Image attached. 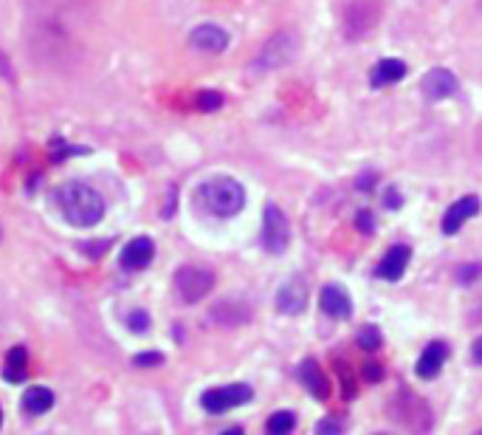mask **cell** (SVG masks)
I'll return each instance as SVG.
<instances>
[{
    "label": "cell",
    "instance_id": "32",
    "mask_svg": "<svg viewBox=\"0 0 482 435\" xmlns=\"http://www.w3.org/2000/svg\"><path fill=\"white\" fill-rule=\"evenodd\" d=\"M111 246V240H102V243H85V246H82V249H85V255H91V258H99L102 252H99V249H108Z\"/></svg>",
    "mask_w": 482,
    "mask_h": 435
},
{
    "label": "cell",
    "instance_id": "11",
    "mask_svg": "<svg viewBox=\"0 0 482 435\" xmlns=\"http://www.w3.org/2000/svg\"><path fill=\"white\" fill-rule=\"evenodd\" d=\"M421 91L432 99V102H440V99H449L460 91V79L449 71V68H432L424 82H421Z\"/></svg>",
    "mask_w": 482,
    "mask_h": 435
},
{
    "label": "cell",
    "instance_id": "3",
    "mask_svg": "<svg viewBox=\"0 0 482 435\" xmlns=\"http://www.w3.org/2000/svg\"><path fill=\"white\" fill-rule=\"evenodd\" d=\"M198 198L206 210L218 218H235L245 206L243 184L232 176H215V178L203 181L201 190H198Z\"/></svg>",
    "mask_w": 482,
    "mask_h": 435
},
{
    "label": "cell",
    "instance_id": "5",
    "mask_svg": "<svg viewBox=\"0 0 482 435\" xmlns=\"http://www.w3.org/2000/svg\"><path fill=\"white\" fill-rule=\"evenodd\" d=\"M381 20V4L379 0H347L344 17H342V34L355 43V40L367 37Z\"/></svg>",
    "mask_w": 482,
    "mask_h": 435
},
{
    "label": "cell",
    "instance_id": "28",
    "mask_svg": "<svg viewBox=\"0 0 482 435\" xmlns=\"http://www.w3.org/2000/svg\"><path fill=\"white\" fill-rule=\"evenodd\" d=\"M161 362H164V354H158V350H150V354L133 357V365H136V367H158Z\"/></svg>",
    "mask_w": 482,
    "mask_h": 435
},
{
    "label": "cell",
    "instance_id": "1",
    "mask_svg": "<svg viewBox=\"0 0 482 435\" xmlns=\"http://www.w3.org/2000/svg\"><path fill=\"white\" fill-rule=\"evenodd\" d=\"M94 0H26L29 6V49L40 66L68 68L76 57L71 14L85 12Z\"/></svg>",
    "mask_w": 482,
    "mask_h": 435
},
{
    "label": "cell",
    "instance_id": "16",
    "mask_svg": "<svg viewBox=\"0 0 482 435\" xmlns=\"http://www.w3.org/2000/svg\"><path fill=\"white\" fill-rule=\"evenodd\" d=\"M446 359H449V345L446 342H429L424 348L421 359H417V365H415L417 376H421V379H434L437 373L443 370Z\"/></svg>",
    "mask_w": 482,
    "mask_h": 435
},
{
    "label": "cell",
    "instance_id": "2",
    "mask_svg": "<svg viewBox=\"0 0 482 435\" xmlns=\"http://www.w3.org/2000/svg\"><path fill=\"white\" fill-rule=\"evenodd\" d=\"M54 204L59 215L66 218L71 226H79V230H91V226L102 223L104 218V198L99 190H94L91 184L82 181H68L54 190Z\"/></svg>",
    "mask_w": 482,
    "mask_h": 435
},
{
    "label": "cell",
    "instance_id": "22",
    "mask_svg": "<svg viewBox=\"0 0 482 435\" xmlns=\"http://www.w3.org/2000/svg\"><path fill=\"white\" fill-rule=\"evenodd\" d=\"M26 362H29V350L23 345H17L9 350V357H6V370H4V376L9 382H20V379H26Z\"/></svg>",
    "mask_w": 482,
    "mask_h": 435
},
{
    "label": "cell",
    "instance_id": "13",
    "mask_svg": "<svg viewBox=\"0 0 482 435\" xmlns=\"http://www.w3.org/2000/svg\"><path fill=\"white\" fill-rule=\"evenodd\" d=\"M305 305H308V285L299 277L288 280L277 292V311H280V314L297 317V314H302V311H305Z\"/></svg>",
    "mask_w": 482,
    "mask_h": 435
},
{
    "label": "cell",
    "instance_id": "19",
    "mask_svg": "<svg viewBox=\"0 0 482 435\" xmlns=\"http://www.w3.org/2000/svg\"><path fill=\"white\" fill-rule=\"evenodd\" d=\"M299 379L302 385L310 390V396H317V399H327V379H325V370L319 367L317 359H305L299 365Z\"/></svg>",
    "mask_w": 482,
    "mask_h": 435
},
{
    "label": "cell",
    "instance_id": "21",
    "mask_svg": "<svg viewBox=\"0 0 482 435\" xmlns=\"http://www.w3.org/2000/svg\"><path fill=\"white\" fill-rule=\"evenodd\" d=\"M248 317H251V311L240 303H220L212 308V320L218 325H243L248 322Z\"/></svg>",
    "mask_w": 482,
    "mask_h": 435
},
{
    "label": "cell",
    "instance_id": "30",
    "mask_svg": "<svg viewBox=\"0 0 482 435\" xmlns=\"http://www.w3.org/2000/svg\"><path fill=\"white\" fill-rule=\"evenodd\" d=\"M372 226H375V218L364 210V213H359V230L364 232V235H372Z\"/></svg>",
    "mask_w": 482,
    "mask_h": 435
},
{
    "label": "cell",
    "instance_id": "6",
    "mask_svg": "<svg viewBox=\"0 0 482 435\" xmlns=\"http://www.w3.org/2000/svg\"><path fill=\"white\" fill-rule=\"evenodd\" d=\"M254 399V390L248 385H223V387H212L201 396V407L212 416H223V412L243 407Z\"/></svg>",
    "mask_w": 482,
    "mask_h": 435
},
{
    "label": "cell",
    "instance_id": "34",
    "mask_svg": "<svg viewBox=\"0 0 482 435\" xmlns=\"http://www.w3.org/2000/svg\"><path fill=\"white\" fill-rule=\"evenodd\" d=\"M471 357H474V362H479V365H482V337L474 342V348H471Z\"/></svg>",
    "mask_w": 482,
    "mask_h": 435
},
{
    "label": "cell",
    "instance_id": "24",
    "mask_svg": "<svg viewBox=\"0 0 482 435\" xmlns=\"http://www.w3.org/2000/svg\"><path fill=\"white\" fill-rule=\"evenodd\" d=\"M355 342H359V348H364V350H379L384 340H381V331L375 325H364L359 331V337H355Z\"/></svg>",
    "mask_w": 482,
    "mask_h": 435
},
{
    "label": "cell",
    "instance_id": "23",
    "mask_svg": "<svg viewBox=\"0 0 482 435\" xmlns=\"http://www.w3.org/2000/svg\"><path fill=\"white\" fill-rule=\"evenodd\" d=\"M293 427H297V416H293L290 410H280V412H274V416H268V421H265V430L274 432V435L293 432Z\"/></svg>",
    "mask_w": 482,
    "mask_h": 435
},
{
    "label": "cell",
    "instance_id": "26",
    "mask_svg": "<svg viewBox=\"0 0 482 435\" xmlns=\"http://www.w3.org/2000/svg\"><path fill=\"white\" fill-rule=\"evenodd\" d=\"M223 105V94L218 91H201L198 94V108L201 111H218Z\"/></svg>",
    "mask_w": 482,
    "mask_h": 435
},
{
    "label": "cell",
    "instance_id": "33",
    "mask_svg": "<svg viewBox=\"0 0 482 435\" xmlns=\"http://www.w3.org/2000/svg\"><path fill=\"white\" fill-rule=\"evenodd\" d=\"M364 373H367V379H372V382H379V379L384 376L379 365H367V367H364Z\"/></svg>",
    "mask_w": 482,
    "mask_h": 435
},
{
    "label": "cell",
    "instance_id": "29",
    "mask_svg": "<svg viewBox=\"0 0 482 435\" xmlns=\"http://www.w3.org/2000/svg\"><path fill=\"white\" fill-rule=\"evenodd\" d=\"M317 432H327V435H339L342 432V424L339 421H333V419H322L317 424Z\"/></svg>",
    "mask_w": 482,
    "mask_h": 435
},
{
    "label": "cell",
    "instance_id": "12",
    "mask_svg": "<svg viewBox=\"0 0 482 435\" xmlns=\"http://www.w3.org/2000/svg\"><path fill=\"white\" fill-rule=\"evenodd\" d=\"M409 260H412V249H409L406 243L389 246V249H387V255H384L381 263H379V268H375V275H379L381 280L395 283V280H401V277H404Z\"/></svg>",
    "mask_w": 482,
    "mask_h": 435
},
{
    "label": "cell",
    "instance_id": "18",
    "mask_svg": "<svg viewBox=\"0 0 482 435\" xmlns=\"http://www.w3.org/2000/svg\"><path fill=\"white\" fill-rule=\"evenodd\" d=\"M401 396H404L406 407H401V402H392L389 410H406V412H395V419L404 421L406 427H415V430H429L432 424H426L424 419H417V412H429V407L424 404V399L412 396V393H406V390L401 393Z\"/></svg>",
    "mask_w": 482,
    "mask_h": 435
},
{
    "label": "cell",
    "instance_id": "35",
    "mask_svg": "<svg viewBox=\"0 0 482 435\" xmlns=\"http://www.w3.org/2000/svg\"><path fill=\"white\" fill-rule=\"evenodd\" d=\"M0 427H4V410H0Z\"/></svg>",
    "mask_w": 482,
    "mask_h": 435
},
{
    "label": "cell",
    "instance_id": "10",
    "mask_svg": "<svg viewBox=\"0 0 482 435\" xmlns=\"http://www.w3.org/2000/svg\"><path fill=\"white\" fill-rule=\"evenodd\" d=\"M153 258H156V243L141 235L121 249L119 263H121V268H128V272H141V268L153 263Z\"/></svg>",
    "mask_w": 482,
    "mask_h": 435
},
{
    "label": "cell",
    "instance_id": "4",
    "mask_svg": "<svg viewBox=\"0 0 482 435\" xmlns=\"http://www.w3.org/2000/svg\"><path fill=\"white\" fill-rule=\"evenodd\" d=\"M299 49H302V40H299L297 32H290V29L277 32L274 37H268L263 43L260 54L254 57V62H251V68H254L257 74L280 71V68L290 66V62L297 59Z\"/></svg>",
    "mask_w": 482,
    "mask_h": 435
},
{
    "label": "cell",
    "instance_id": "25",
    "mask_svg": "<svg viewBox=\"0 0 482 435\" xmlns=\"http://www.w3.org/2000/svg\"><path fill=\"white\" fill-rule=\"evenodd\" d=\"M128 328L133 331V334H144L147 328H150V314H147L144 308H136L128 314Z\"/></svg>",
    "mask_w": 482,
    "mask_h": 435
},
{
    "label": "cell",
    "instance_id": "27",
    "mask_svg": "<svg viewBox=\"0 0 482 435\" xmlns=\"http://www.w3.org/2000/svg\"><path fill=\"white\" fill-rule=\"evenodd\" d=\"M479 275H482V266H479V263H469V266H460V268H457V280L463 283V285L474 283Z\"/></svg>",
    "mask_w": 482,
    "mask_h": 435
},
{
    "label": "cell",
    "instance_id": "20",
    "mask_svg": "<svg viewBox=\"0 0 482 435\" xmlns=\"http://www.w3.org/2000/svg\"><path fill=\"white\" fill-rule=\"evenodd\" d=\"M54 402H57L54 393L46 385H34L23 393V410L29 416H46V412L54 407Z\"/></svg>",
    "mask_w": 482,
    "mask_h": 435
},
{
    "label": "cell",
    "instance_id": "31",
    "mask_svg": "<svg viewBox=\"0 0 482 435\" xmlns=\"http://www.w3.org/2000/svg\"><path fill=\"white\" fill-rule=\"evenodd\" d=\"M384 201H387V206H389V210H401V193H397L395 186H389V190H387V195H384Z\"/></svg>",
    "mask_w": 482,
    "mask_h": 435
},
{
    "label": "cell",
    "instance_id": "15",
    "mask_svg": "<svg viewBox=\"0 0 482 435\" xmlns=\"http://www.w3.org/2000/svg\"><path fill=\"white\" fill-rule=\"evenodd\" d=\"M319 305H322L325 314L333 317V320H347V317L353 314V300H350V295L344 292L342 285H336V283H330V285L322 288Z\"/></svg>",
    "mask_w": 482,
    "mask_h": 435
},
{
    "label": "cell",
    "instance_id": "9",
    "mask_svg": "<svg viewBox=\"0 0 482 435\" xmlns=\"http://www.w3.org/2000/svg\"><path fill=\"white\" fill-rule=\"evenodd\" d=\"M190 46L203 54H220L228 49V32L215 23H201L190 32Z\"/></svg>",
    "mask_w": 482,
    "mask_h": 435
},
{
    "label": "cell",
    "instance_id": "8",
    "mask_svg": "<svg viewBox=\"0 0 482 435\" xmlns=\"http://www.w3.org/2000/svg\"><path fill=\"white\" fill-rule=\"evenodd\" d=\"M290 243V221L280 210L277 204L265 206V218H263V246L271 255H282Z\"/></svg>",
    "mask_w": 482,
    "mask_h": 435
},
{
    "label": "cell",
    "instance_id": "14",
    "mask_svg": "<svg viewBox=\"0 0 482 435\" xmlns=\"http://www.w3.org/2000/svg\"><path fill=\"white\" fill-rule=\"evenodd\" d=\"M479 206L482 204H479L477 195H466V198L454 201L449 210H446V215H443V232L446 235H457L460 230H463V223L479 213Z\"/></svg>",
    "mask_w": 482,
    "mask_h": 435
},
{
    "label": "cell",
    "instance_id": "17",
    "mask_svg": "<svg viewBox=\"0 0 482 435\" xmlns=\"http://www.w3.org/2000/svg\"><path fill=\"white\" fill-rule=\"evenodd\" d=\"M406 62L404 59H395V57H387L381 62H375V68L370 71V86L372 88H387V86H395V82H401L406 77Z\"/></svg>",
    "mask_w": 482,
    "mask_h": 435
},
{
    "label": "cell",
    "instance_id": "7",
    "mask_svg": "<svg viewBox=\"0 0 482 435\" xmlns=\"http://www.w3.org/2000/svg\"><path fill=\"white\" fill-rule=\"evenodd\" d=\"M175 288L183 303H198L215 288V275L206 266H181L175 272Z\"/></svg>",
    "mask_w": 482,
    "mask_h": 435
}]
</instances>
